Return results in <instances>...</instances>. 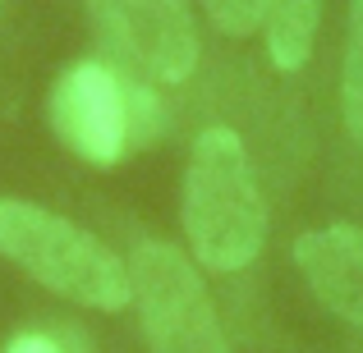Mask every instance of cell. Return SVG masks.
<instances>
[{
	"mask_svg": "<svg viewBox=\"0 0 363 353\" xmlns=\"http://www.w3.org/2000/svg\"><path fill=\"white\" fill-rule=\"evenodd\" d=\"M184 238L198 266L216 275L244 271L267 243V202L253 161L235 129L212 124L198 133L184 166Z\"/></svg>",
	"mask_w": 363,
	"mask_h": 353,
	"instance_id": "cell-1",
	"label": "cell"
},
{
	"mask_svg": "<svg viewBox=\"0 0 363 353\" xmlns=\"http://www.w3.org/2000/svg\"><path fill=\"white\" fill-rule=\"evenodd\" d=\"M0 257L79 308L120 312L133 303L129 262H120L83 225L23 197H0Z\"/></svg>",
	"mask_w": 363,
	"mask_h": 353,
	"instance_id": "cell-2",
	"label": "cell"
},
{
	"mask_svg": "<svg viewBox=\"0 0 363 353\" xmlns=\"http://www.w3.org/2000/svg\"><path fill=\"white\" fill-rule=\"evenodd\" d=\"M129 284L152 353H230L198 266L161 238H143L129 257Z\"/></svg>",
	"mask_w": 363,
	"mask_h": 353,
	"instance_id": "cell-3",
	"label": "cell"
},
{
	"mask_svg": "<svg viewBox=\"0 0 363 353\" xmlns=\"http://www.w3.org/2000/svg\"><path fill=\"white\" fill-rule=\"evenodd\" d=\"M92 23L138 74L184 83L198 64V28L189 0H83Z\"/></svg>",
	"mask_w": 363,
	"mask_h": 353,
	"instance_id": "cell-4",
	"label": "cell"
},
{
	"mask_svg": "<svg viewBox=\"0 0 363 353\" xmlns=\"http://www.w3.org/2000/svg\"><path fill=\"white\" fill-rule=\"evenodd\" d=\"M51 129L74 156L92 161V166H116L129 151L124 79L97 60L65 69L51 92Z\"/></svg>",
	"mask_w": 363,
	"mask_h": 353,
	"instance_id": "cell-5",
	"label": "cell"
},
{
	"mask_svg": "<svg viewBox=\"0 0 363 353\" xmlns=\"http://www.w3.org/2000/svg\"><path fill=\"white\" fill-rule=\"evenodd\" d=\"M294 266L322 308L363 330V230L359 225H327L294 238Z\"/></svg>",
	"mask_w": 363,
	"mask_h": 353,
	"instance_id": "cell-6",
	"label": "cell"
},
{
	"mask_svg": "<svg viewBox=\"0 0 363 353\" xmlns=\"http://www.w3.org/2000/svg\"><path fill=\"white\" fill-rule=\"evenodd\" d=\"M322 23V0H272L267 5V51L272 64L285 74L303 69V60L313 55Z\"/></svg>",
	"mask_w": 363,
	"mask_h": 353,
	"instance_id": "cell-7",
	"label": "cell"
},
{
	"mask_svg": "<svg viewBox=\"0 0 363 353\" xmlns=\"http://www.w3.org/2000/svg\"><path fill=\"white\" fill-rule=\"evenodd\" d=\"M340 110H345L350 138L363 147V0H350L345 64H340Z\"/></svg>",
	"mask_w": 363,
	"mask_h": 353,
	"instance_id": "cell-8",
	"label": "cell"
},
{
	"mask_svg": "<svg viewBox=\"0 0 363 353\" xmlns=\"http://www.w3.org/2000/svg\"><path fill=\"white\" fill-rule=\"evenodd\" d=\"M124 124H129V147H147L166 129V110H161L157 92L147 83L124 79Z\"/></svg>",
	"mask_w": 363,
	"mask_h": 353,
	"instance_id": "cell-9",
	"label": "cell"
},
{
	"mask_svg": "<svg viewBox=\"0 0 363 353\" xmlns=\"http://www.w3.org/2000/svg\"><path fill=\"white\" fill-rule=\"evenodd\" d=\"M267 5L272 0H203L212 28L225 37H248L253 28H267Z\"/></svg>",
	"mask_w": 363,
	"mask_h": 353,
	"instance_id": "cell-10",
	"label": "cell"
},
{
	"mask_svg": "<svg viewBox=\"0 0 363 353\" xmlns=\"http://www.w3.org/2000/svg\"><path fill=\"white\" fill-rule=\"evenodd\" d=\"M5 353H65V349L51 335H18V340H9Z\"/></svg>",
	"mask_w": 363,
	"mask_h": 353,
	"instance_id": "cell-11",
	"label": "cell"
}]
</instances>
